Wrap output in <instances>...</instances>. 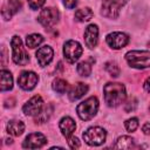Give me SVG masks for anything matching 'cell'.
Listing matches in <instances>:
<instances>
[{
  "mask_svg": "<svg viewBox=\"0 0 150 150\" xmlns=\"http://www.w3.org/2000/svg\"><path fill=\"white\" fill-rule=\"evenodd\" d=\"M38 80H39V77L34 71L25 70L19 75L18 84L23 90H32L33 88H35V86L38 83Z\"/></svg>",
  "mask_w": 150,
  "mask_h": 150,
  "instance_id": "9",
  "label": "cell"
},
{
  "mask_svg": "<svg viewBox=\"0 0 150 150\" xmlns=\"http://www.w3.org/2000/svg\"><path fill=\"white\" fill-rule=\"evenodd\" d=\"M42 107H43V101H42L41 96L40 95H35L23 104L22 110L28 116H35V115H38L40 112Z\"/></svg>",
  "mask_w": 150,
  "mask_h": 150,
  "instance_id": "10",
  "label": "cell"
},
{
  "mask_svg": "<svg viewBox=\"0 0 150 150\" xmlns=\"http://www.w3.org/2000/svg\"><path fill=\"white\" fill-rule=\"evenodd\" d=\"M125 60L129 66L143 69L150 67V52L148 50H131L125 54Z\"/></svg>",
  "mask_w": 150,
  "mask_h": 150,
  "instance_id": "2",
  "label": "cell"
},
{
  "mask_svg": "<svg viewBox=\"0 0 150 150\" xmlns=\"http://www.w3.org/2000/svg\"><path fill=\"white\" fill-rule=\"evenodd\" d=\"M104 69H105V70L109 73V75L112 76V77H117V76L120 75V68H118V66H117L115 62H112V61L107 62V63L104 64Z\"/></svg>",
  "mask_w": 150,
  "mask_h": 150,
  "instance_id": "26",
  "label": "cell"
},
{
  "mask_svg": "<svg viewBox=\"0 0 150 150\" xmlns=\"http://www.w3.org/2000/svg\"><path fill=\"white\" fill-rule=\"evenodd\" d=\"M45 4V0H28V5L32 9H38Z\"/></svg>",
  "mask_w": 150,
  "mask_h": 150,
  "instance_id": "29",
  "label": "cell"
},
{
  "mask_svg": "<svg viewBox=\"0 0 150 150\" xmlns=\"http://www.w3.org/2000/svg\"><path fill=\"white\" fill-rule=\"evenodd\" d=\"M105 40H107V43L112 49H121L124 46H127V43L129 42V36L121 32H114V33H110Z\"/></svg>",
  "mask_w": 150,
  "mask_h": 150,
  "instance_id": "11",
  "label": "cell"
},
{
  "mask_svg": "<svg viewBox=\"0 0 150 150\" xmlns=\"http://www.w3.org/2000/svg\"><path fill=\"white\" fill-rule=\"evenodd\" d=\"M144 90L146 91V93H150V76L145 80V82H144Z\"/></svg>",
  "mask_w": 150,
  "mask_h": 150,
  "instance_id": "33",
  "label": "cell"
},
{
  "mask_svg": "<svg viewBox=\"0 0 150 150\" xmlns=\"http://www.w3.org/2000/svg\"><path fill=\"white\" fill-rule=\"evenodd\" d=\"M53 59V49L49 46H43L36 52V60L41 67H46Z\"/></svg>",
  "mask_w": 150,
  "mask_h": 150,
  "instance_id": "14",
  "label": "cell"
},
{
  "mask_svg": "<svg viewBox=\"0 0 150 150\" xmlns=\"http://www.w3.org/2000/svg\"><path fill=\"white\" fill-rule=\"evenodd\" d=\"M77 73L81 76H89L91 73V64L87 61H82L77 64Z\"/></svg>",
  "mask_w": 150,
  "mask_h": 150,
  "instance_id": "24",
  "label": "cell"
},
{
  "mask_svg": "<svg viewBox=\"0 0 150 150\" xmlns=\"http://www.w3.org/2000/svg\"><path fill=\"white\" fill-rule=\"evenodd\" d=\"M93 15H94V13H93V11H91L89 7L80 8V9H77V11L75 12V19H76L77 21H81V22L90 20V19L93 18Z\"/></svg>",
  "mask_w": 150,
  "mask_h": 150,
  "instance_id": "21",
  "label": "cell"
},
{
  "mask_svg": "<svg viewBox=\"0 0 150 150\" xmlns=\"http://www.w3.org/2000/svg\"><path fill=\"white\" fill-rule=\"evenodd\" d=\"M142 130H143V132H144L145 135H150V122H146V123L143 125Z\"/></svg>",
  "mask_w": 150,
  "mask_h": 150,
  "instance_id": "32",
  "label": "cell"
},
{
  "mask_svg": "<svg viewBox=\"0 0 150 150\" xmlns=\"http://www.w3.org/2000/svg\"><path fill=\"white\" fill-rule=\"evenodd\" d=\"M21 7L20 0H8L7 4L2 7V16L5 20H8L13 14H15Z\"/></svg>",
  "mask_w": 150,
  "mask_h": 150,
  "instance_id": "16",
  "label": "cell"
},
{
  "mask_svg": "<svg viewBox=\"0 0 150 150\" xmlns=\"http://www.w3.org/2000/svg\"><path fill=\"white\" fill-rule=\"evenodd\" d=\"M124 125H125V129H127L128 131L132 132V131H135V130L137 129V127H138V120H137L136 117L129 118V120L125 121Z\"/></svg>",
  "mask_w": 150,
  "mask_h": 150,
  "instance_id": "27",
  "label": "cell"
},
{
  "mask_svg": "<svg viewBox=\"0 0 150 150\" xmlns=\"http://www.w3.org/2000/svg\"><path fill=\"white\" fill-rule=\"evenodd\" d=\"M98 40V28L96 25H89L84 30V41L87 47L95 48Z\"/></svg>",
  "mask_w": 150,
  "mask_h": 150,
  "instance_id": "13",
  "label": "cell"
},
{
  "mask_svg": "<svg viewBox=\"0 0 150 150\" xmlns=\"http://www.w3.org/2000/svg\"><path fill=\"white\" fill-rule=\"evenodd\" d=\"M53 112V107L49 104L47 107H42V109L40 110V112L38 115H35V122L36 123H45L48 121V118L50 117Z\"/></svg>",
  "mask_w": 150,
  "mask_h": 150,
  "instance_id": "20",
  "label": "cell"
},
{
  "mask_svg": "<svg viewBox=\"0 0 150 150\" xmlns=\"http://www.w3.org/2000/svg\"><path fill=\"white\" fill-rule=\"evenodd\" d=\"M136 107H137V100L134 98V97H130L129 101H128V103L124 107V110L127 112H131V111H134L136 109Z\"/></svg>",
  "mask_w": 150,
  "mask_h": 150,
  "instance_id": "28",
  "label": "cell"
},
{
  "mask_svg": "<svg viewBox=\"0 0 150 150\" xmlns=\"http://www.w3.org/2000/svg\"><path fill=\"white\" fill-rule=\"evenodd\" d=\"M87 91H88V86L84 84V83L79 82V83L74 84V86L70 88V90H69V93H68L69 100H70V101L79 100V98L82 97Z\"/></svg>",
  "mask_w": 150,
  "mask_h": 150,
  "instance_id": "17",
  "label": "cell"
},
{
  "mask_svg": "<svg viewBox=\"0 0 150 150\" xmlns=\"http://www.w3.org/2000/svg\"><path fill=\"white\" fill-rule=\"evenodd\" d=\"M104 100L109 107H117L125 100V88L121 83L109 82L103 87Z\"/></svg>",
  "mask_w": 150,
  "mask_h": 150,
  "instance_id": "1",
  "label": "cell"
},
{
  "mask_svg": "<svg viewBox=\"0 0 150 150\" xmlns=\"http://www.w3.org/2000/svg\"><path fill=\"white\" fill-rule=\"evenodd\" d=\"M134 146H135L134 139L131 137H129V136H122V137H120L116 141V144H115V148L116 149H131Z\"/></svg>",
  "mask_w": 150,
  "mask_h": 150,
  "instance_id": "22",
  "label": "cell"
},
{
  "mask_svg": "<svg viewBox=\"0 0 150 150\" xmlns=\"http://www.w3.org/2000/svg\"><path fill=\"white\" fill-rule=\"evenodd\" d=\"M105 137H107L105 130L100 127H91L83 132V139L86 141V143L94 146L102 144L105 141Z\"/></svg>",
  "mask_w": 150,
  "mask_h": 150,
  "instance_id": "5",
  "label": "cell"
},
{
  "mask_svg": "<svg viewBox=\"0 0 150 150\" xmlns=\"http://www.w3.org/2000/svg\"><path fill=\"white\" fill-rule=\"evenodd\" d=\"M83 53V49L81 47V45L77 42V41H74V40H69L64 43V47H63V54H64V59L73 63L75 61L79 60V57L82 55Z\"/></svg>",
  "mask_w": 150,
  "mask_h": 150,
  "instance_id": "7",
  "label": "cell"
},
{
  "mask_svg": "<svg viewBox=\"0 0 150 150\" xmlns=\"http://www.w3.org/2000/svg\"><path fill=\"white\" fill-rule=\"evenodd\" d=\"M128 0H103L101 13L110 19H115L120 14V9L123 5H125Z\"/></svg>",
  "mask_w": 150,
  "mask_h": 150,
  "instance_id": "6",
  "label": "cell"
},
{
  "mask_svg": "<svg viewBox=\"0 0 150 150\" xmlns=\"http://www.w3.org/2000/svg\"><path fill=\"white\" fill-rule=\"evenodd\" d=\"M25 130V124L21 121H9L7 124V132L13 136H20Z\"/></svg>",
  "mask_w": 150,
  "mask_h": 150,
  "instance_id": "18",
  "label": "cell"
},
{
  "mask_svg": "<svg viewBox=\"0 0 150 150\" xmlns=\"http://www.w3.org/2000/svg\"><path fill=\"white\" fill-rule=\"evenodd\" d=\"M12 50H13V61L19 66H25L29 62V55L25 50L21 39L19 36H13L11 41Z\"/></svg>",
  "mask_w": 150,
  "mask_h": 150,
  "instance_id": "4",
  "label": "cell"
},
{
  "mask_svg": "<svg viewBox=\"0 0 150 150\" xmlns=\"http://www.w3.org/2000/svg\"><path fill=\"white\" fill-rule=\"evenodd\" d=\"M38 20L42 26H45L47 28L52 27L59 21V11L53 7L43 8L39 14Z\"/></svg>",
  "mask_w": 150,
  "mask_h": 150,
  "instance_id": "8",
  "label": "cell"
},
{
  "mask_svg": "<svg viewBox=\"0 0 150 150\" xmlns=\"http://www.w3.org/2000/svg\"><path fill=\"white\" fill-rule=\"evenodd\" d=\"M13 88V77L8 70H1V91L11 90Z\"/></svg>",
  "mask_w": 150,
  "mask_h": 150,
  "instance_id": "19",
  "label": "cell"
},
{
  "mask_svg": "<svg viewBox=\"0 0 150 150\" xmlns=\"http://www.w3.org/2000/svg\"><path fill=\"white\" fill-rule=\"evenodd\" d=\"M68 144H69V146H70L71 149H75V148H80V141H79L76 137H71V138H69V141H68Z\"/></svg>",
  "mask_w": 150,
  "mask_h": 150,
  "instance_id": "30",
  "label": "cell"
},
{
  "mask_svg": "<svg viewBox=\"0 0 150 150\" xmlns=\"http://www.w3.org/2000/svg\"><path fill=\"white\" fill-rule=\"evenodd\" d=\"M62 1H63V5L69 9L74 8L76 6V4H77V0H62Z\"/></svg>",
  "mask_w": 150,
  "mask_h": 150,
  "instance_id": "31",
  "label": "cell"
},
{
  "mask_svg": "<svg viewBox=\"0 0 150 150\" xmlns=\"http://www.w3.org/2000/svg\"><path fill=\"white\" fill-rule=\"evenodd\" d=\"M42 41H43V38H42V35H40V34H30V35H28V36L26 38V45H27V47H29V48H35V47H38Z\"/></svg>",
  "mask_w": 150,
  "mask_h": 150,
  "instance_id": "23",
  "label": "cell"
},
{
  "mask_svg": "<svg viewBox=\"0 0 150 150\" xmlns=\"http://www.w3.org/2000/svg\"><path fill=\"white\" fill-rule=\"evenodd\" d=\"M46 143H47V138L45 135H42L41 132H33L26 137V139L22 143V146L27 149H36L43 146Z\"/></svg>",
  "mask_w": 150,
  "mask_h": 150,
  "instance_id": "12",
  "label": "cell"
},
{
  "mask_svg": "<svg viewBox=\"0 0 150 150\" xmlns=\"http://www.w3.org/2000/svg\"><path fill=\"white\" fill-rule=\"evenodd\" d=\"M59 127H60V130H61L62 135H63L64 137L69 138V137L73 135V132H74V130H75V128H76V124H75V122H74L73 118L66 116V117L61 118Z\"/></svg>",
  "mask_w": 150,
  "mask_h": 150,
  "instance_id": "15",
  "label": "cell"
},
{
  "mask_svg": "<svg viewBox=\"0 0 150 150\" xmlns=\"http://www.w3.org/2000/svg\"><path fill=\"white\" fill-rule=\"evenodd\" d=\"M67 87H68L67 82L64 80H62V79H56L53 82V89L59 94H63L67 90Z\"/></svg>",
  "mask_w": 150,
  "mask_h": 150,
  "instance_id": "25",
  "label": "cell"
},
{
  "mask_svg": "<svg viewBox=\"0 0 150 150\" xmlns=\"http://www.w3.org/2000/svg\"><path fill=\"white\" fill-rule=\"evenodd\" d=\"M97 109H98V101L95 96L87 98L86 101L81 102L76 107L77 115L82 121H88V120L93 118L96 115Z\"/></svg>",
  "mask_w": 150,
  "mask_h": 150,
  "instance_id": "3",
  "label": "cell"
}]
</instances>
